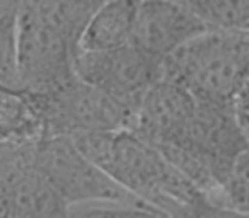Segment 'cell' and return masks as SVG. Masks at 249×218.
Here are the masks:
<instances>
[{
	"label": "cell",
	"instance_id": "6da1fadb",
	"mask_svg": "<svg viewBox=\"0 0 249 218\" xmlns=\"http://www.w3.org/2000/svg\"><path fill=\"white\" fill-rule=\"evenodd\" d=\"M72 140L120 186L157 210L160 217L224 215L159 147L133 130L86 132L72 135Z\"/></svg>",
	"mask_w": 249,
	"mask_h": 218
},
{
	"label": "cell",
	"instance_id": "7a4b0ae2",
	"mask_svg": "<svg viewBox=\"0 0 249 218\" xmlns=\"http://www.w3.org/2000/svg\"><path fill=\"white\" fill-rule=\"evenodd\" d=\"M248 145L249 140L231 104L198 99L196 109L181 136L160 150L220 208L218 193L222 184L235 157Z\"/></svg>",
	"mask_w": 249,
	"mask_h": 218
},
{
	"label": "cell",
	"instance_id": "3957f363",
	"mask_svg": "<svg viewBox=\"0 0 249 218\" xmlns=\"http://www.w3.org/2000/svg\"><path fill=\"white\" fill-rule=\"evenodd\" d=\"M248 67L249 33L208 29L164 62V77L179 82L200 101L231 104Z\"/></svg>",
	"mask_w": 249,
	"mask_h": 218
},
{
	"label": "cell",
	"instance_id": "277c9868",
	"mask_svg": "<svg viewBox=\"0 0 249 218\" xmlns=\"http://www.w3.org/2000/svg\"><path fill=\"white\" fill-rule=\"evenodd\" d=\"M36 145L0 142V218H63L70 206L38 164Z\"/></svg>",
	"mask_w": 249,
	"mask_h": 218
},
{
	"label": "cell",
	"instance_id": "5b68a950",
	"mask_svg": "<svg viewBox=\"0 0 249 218\" xmlns=\"http://www.w3.org/2000/svg\"><path fill=\"white\" fill-rule=\"evenodd\" d=\"M33 92V90H31ZM50 135L113 132L128 128V107L79 75L48 92H33Z\"/></svg>",
	"mask_w": 249,
	"mask_h": 218
},
{
	"label": "cell",
	"instance_id": "8992f818",
	"mask_svg": "<svg viewBox=\"0 0 249 218\" xmlns=\"http://www.w3.org/2000/svg\"><path fill=\"white\" fill-rule=\"evenodd\" d=\"M36 157L70 208L109 200H139L89 159L69 135H50L39 140Z\"/></svg>",
	"mask_w": 249,
	"mask_h": 218
},
{
	"label": "cell",
	"instance_id": "52a82bcc",
	"mask_svg": "<svg viewBox=\"0 0 249 218\" xmlns=\"http://www.w3.org/2000/svg\"><path fill=\"white\" fill-rule=\"evenodd\" d=\"M77 75L120 101L133 115L143 94L162 79L164 63L135 45H126L107 51H80Z\"/></svg>",
	"mask_w": 249,
	"mask_h": 218
},
{
	"label": "cell",
	"instance_id": "ba28073f",
	"mask_svg": "<svg viewBox=\"0 0 249 218\" xmlns=\"http://www.w3.org/2000/svg\"><path fill=\"white\" fill-rule=\"evenodd\" d=\"M196 104L186 87L162 75L137 104L128 128L160 149L179 138Z\"/></svg>",
	"mask_w": 249,
	"mask_h": 218
},
{
	"label": "cell",
	"instance_id": "9c48e42d",
	"mask_svg": "<svg viewBox=\"0 0 249 218\" xmlns=\"http://www.w3.org/2000/svg\"><path fill=\"white\" fill-rule=\"evenodd\" d=\"M205 31L203 22L179 0H140L132 45L164 63Z\"/></svg>",
	"mask_w": 249,
	"mask_h": 218
},
{
	"label": "cell",
	"instance_id": "30bf717a",
	"mask_svg": "<svg viewBox=\"0 0 249 218\" xmlns=\"http://www.w3.org/2000/svg\"><path fill=\"white\" fill-rule=\"evenodd\" d=\"M140 0H104L87 22L80 51H107L132 45Z\"/></svg>",
	"mask_w": 249,
	"mask_h": 218
},
{
	"label": "cell",
	"instance_id": "8fae6325",
	"mask_svg": "<svg viewBox=\"0 0 249 218\" xmlns=\"http://www.w3.org/2000/svg\"><path fill=\"white\" fill-rule=\"evenodd\" d=\"M48 136L45 118L31 90L7 89L0 92V142L33 143Z\"/></svg>",
	"mask_w": 249,
	"mask_h": 218
},
{
	"label": "cell",
	"instance_id": "7c38bea8",
	"mask_svg": "<svg viewBox=\"0 0 249 218\" xmlns=\"http://www.w3.org/2000/svg\"><path fill=\"white\" fill-rule=\"evenodd\" d=\"M207 29L249 33V0H179Z\"/></svg>",
	"mask_w": 249,
	"mask_h": 218
},
{
	"label": "cell",
	"instance_id": "4fadbf2b",
	"mask_svg": "<svg viewBox=\"0 0 249 218\" xmlns=\"http://www.w3.org/2000/svg\"><path fill=\"white\" fill-rule=\"evenodd\" d=\"M225 215H249V145L235 157L218 193Z\"/></svg>",
	"mask_w": 249,
	"mask_h": 218
},
{
	"label": "cell",
	"instance_id": "5bb4252c",
	"mask_svg": "<svg viewBox=\"0 0 249 218\" xmlns=\"http://www.w3.org/2000/svg\"><path fill=\"white\" fill-rule=\"evenodd\" d=\"M231 107L241 126L249 123V67L242 73L237 87L231 97Z\"/></svg>",
	"mask_w": 249,
	"mask_h": 218
},
{
	"label": "cell",
	"instance_id": "9a60e30c",
	"mask_svg": "<svg viewBox=\"0 0 249 218\" xmlns=\"http://www.w3.org/2000/svg\"><path fill=\"white\" fill-rule=\"evenodd\" d=\"M24 0H0V24L16 22L19 7Z\"/></svg>",
	"mask_w": 249,
	"mask_h": 218
},
{
	"label": "cell",
	"instance_id": "2e32d148",
	"mask_svg": "<svg viewBox=\"0 0 249 218\" xmlns=\"http://www.w3.org/2000/svg\"><path fill=\"white\" fill-rule=\"evenodd\" d=\"M242 130H244L246 136H248V140H249V123H248V125H244V126H242Z\"/></svg>",
	"mask_w": 249,
	"mask_h": 218
}]
</instances>
